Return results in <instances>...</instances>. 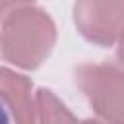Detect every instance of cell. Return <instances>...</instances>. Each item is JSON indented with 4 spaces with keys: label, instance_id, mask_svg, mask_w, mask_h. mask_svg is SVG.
Listing matches in <instances>:
<instances>
[{
    "label": "cell",
    "instance_id": "3957f363",
    "mask_svg": "<svg viewBox=\"0 0 124 124\" xmlns=\"http://www.w3.org/2000/svg\"><path fill=\"white\" fill-rule=\"evenodd\" d=\"M0 124H10V118H8V112L4 108V105L0 103Z\"/></svg>",
    "mask_w": 124,
    "mask_h": 124
},
{
    "label": "cell",
    "instance_id": "6da1fadb",
    "mask_svg": "<svg viewBox=\"0 0 124 124\" xmlns=\"http://www.w3.org/2000/svg\"><path fill=\"white\" fill-rule=\"evenodd\" d=\"M0 95L10 103L17 124H33V108L27 101V81L8 70H0Z\"/></svg>",
    "mask_w": 124,
    "mask_h": 124
},
{
    "label": "cell",
    "instance_id": "7a4b0ae2",
    "mask_svg": "<svg viewBox=\"0 0 124 124\" xmlns=\"http://www.w3.org/2000/svg\"><path fill=\"white\" fill-rule=\"evenodd\" d=\"M39 108H43L45 124H72V114L58 105V101L50 95V91H39Z\"/></svg>",
    "mask_w": 124,
    "mask_h": 124
}]
</instances>
